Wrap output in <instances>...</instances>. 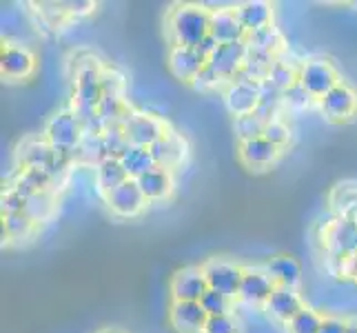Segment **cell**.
Returning <instances> with one entry per match:
<instances>
[{"instance_id": "6da1fadb", "label": "cell", "mask_w": 357, "mask_h": 333, "mask_svg": "<svg viewBox=\"0 0 357 333\" xmlns=\"http://www.w3.org/2000/svg\"><path fill=\"white\" fill-rule=\"evenodd\" d=\"M171 47H198L211 36V11L204 5H176L167 16Z\"/></svg>"}, {"instance_id": "7a4b0ae2", "label": "cell", "mask_w": 357, "mask_h": 333, "mask_svg": "<svg viewBox=\"0 0 357 333\" xmlns=\"http://www.w3.org/2000/svg\"><path fill=\"white\" fill-rule=\"evenodd\" d=\"M43 138L52 145L58 154L71 156L78 151V147L84 138V127L80 118L73 114L71 109H63L47 120Z\"/></svg>"}, {"instance_id": "3957f363", "label": "cell", "mask_w": 357, "mask_h": 333, "mask_svg": "<svg viewBox=\"0 0 357 333\" xmlns=\"http://www.w3.org/2000/svg\"><path fill=\"white\" fill-rule=\"evenodd\" d=\"M18 163L22 165V169H43L58 178L60 171H65L69 156L58 154L45 138H31L20 145Z\"/></svg>"}, {"instance_id": "277c9868", "label": "cell", "mask_w": 357, "mask_h": 333, "mask_svg": "<svg viewBox=\"0 0 357 333\" xmlns=\"http://www.w3.org/2000/svg\"><path fill=\"white\" fill-rule=\"evenodd\" d=\"M122 129H125L129 145L146 147V149L153 147L169 131V127L160 118L135 109H127V114L122 116Z\"/></svg>"}, {"instance_id": "5b68a950", "label": "cell", "mask_w": 357, "mask_h": 333, "mask_svg": "<svg viewBox=\"0 0 357 333\" xmlns=\"http://www.w3.org/2000/svg\"><path fill=\"white\" fill-rule=\"evenodd\" d=\"M202 271L208 289L225 293L231 300H238L242 278H244V267L227 260V258H211V260H206L202 265Z\"/></svg>"}, {"instance_id": "8992f818", "label": "cell", "mask_w": 357, "mask_h": 333, "mask_svg": "<svg viewBox=\"0 0 357 333\" xmlns=\"http://www.w3.org/2000/svg\"><path fill=\"white\" fill-rule=\"evenodd\" d=\"M298 82L313 98H317V101H319V98H324L333 87H337L342 80L337 76V69L331 65L328 60L313 58V60H306V63L300 67Z\"/></svg>"}, {"instance_id": "52a82bcc", "label": "cell", "mask_w": 357, "mask_h": 333, "mask_svg": "<svg viewBox=\"0 0 357 333\" xmlns=\"http://www.w3.org/2000/svg\"><path fill=\"white\" fill-rule=\"evenodd\" d=\"M206 291H208V285H206L202 265L182 267L169 280L171 300H176V302H200Z\"/></svg>"}, {"instance_id": "ba28073f", "label": "cell", "mask_w": 357, "mask_h": 333, "mask_svg": "<svg viewBox=\"0 0 357 333\" xmlns=\"http://www.w3.org/2000/svg\"><path fill=\"white\" fill-rule=\"evenodd\" d=\"M322 240L328 256L347 260V258L357 253V222L335 218L324 227Z\"/></svg>"}, {"instance_id": "9c48e42d", "label": "cell", "mask_w": 357, "mask_h": 333, "mask_svg": "<svg viewBox=\"0 0 357 333\" xmlns=\"http://www.w3.org/2000/svg\"><path fill=\"white\" fill-rule=\"evenodd\" d=\"M278 289V285L266 274L264 267H246L244 269V278H242V287L238 293V300L242 304L249 306H262L268 302V298L273 295V291Z\"/></svg>"}, {"instance_id": "30bf717a", "label": "cell", "mask_w": 357, "mask_h": 333, "mask_svg": "<svg viewBox=\"0 0 357 333\" xmlns=\"http://www.w3.org/2000/svg\"><path fill=\"white\" fill-rule=\"evenodd\" d=\"M319 109L331 122H347L357 114V91L347 82H340L324 98H319Z\"/></svg>"}, {"instance_id": "8fae6325", "label": "cell", "mask_w": 357, "mask_h": 333, "mask_svg": "<svg viewBox=\"0 0 357 333\" xmlns=\"http://www.w3.org/2000/svg\"><path fill=\"white\" fill-rule=\"evenodd\" d=\"M225 105L236 118L255 114L257 105H260V84L240 78L231 80L225 89Z\"/></svg>"}, {"instance_id": "7c38bea8", "label": "cell", "mask_w": 357, "mask_h": 333, "mask_svg": "<svg viewBox=\"0 0 357 333\" xmlns=\"http://www.w3.org/2000/svg\"><path fill=\"white\" fill-rule=\"evenodd\" d=\"M246 52H249V47H246V40L220 45L215 49V54L206 60V65L211 67L222 80L231 82V80H236L238 73L242 71L244 60H246Z\"/></svg>"}, {"instance_id": "4fadbf2b", "label": "cell", "mask_w": 357, "mask_h": 333, "mask_svg": "<svg viewBox=\"0 0 357 333\" xmlns=\"http://www.w3.org/2000/svg\"><path fill=\"white\" fill-rule=\"evenodd\" d=\"M105 202H107V207L112 209L116 216H120V218H133V216H138L142 212L149 200L144 198V193L140 189L138 180L129 178L125 184H120L118 189H114L112 193H107Z\"/></svg>"}, {"instance_id": "5bb4252c", "label": "cell", "mask_w": 357, "mask_h": 333, "mask_svg": "<svg viewBox=\"0 0 357 333\" xmlns=\"http://www.w3.org/2000/svg\"><path fill=\"white\" fill-rule=\"evenodd\" d=\"M206 60L195 47H171L167 56V67L171 76L182 82H193L198 78V73L204 69Z\"/></svg>"}, {"instance_id": "9a60e30c", "label": "cell", "mask_w": 357, "mask_h": 333, "mask_svg": "<svg viewBox=\"0 0 357 333\" xmlns=\"http://www.w3.org/2000/svg\"><path fill=\"white\" fill-rule=\"evenodd\" d=\"M208 316L200 302H176L169 304V325L176 333H202Z\"/></svg>"}, {"instance_id": "2e32d148", "label": "cell", "mask_w": 357, "mask_h": 333, "mask_svg": "<svg viewBox=\"0 0 357 333\" xmlns=\"http://www.w3.org/2000/svg\"><path fill=\"white\" fill-rule=\"evenodd\" d=\"M149 151L153 156L155 167L174 171L176 167H180L184 163V158H187V154H189V145L178 131L169 129L153 147H149Z\"/></svg>"}, {"instance_id": "e0dca14e", "label": "cell", "mask_w": 357, "mask_h": 333, "mask_svg": "<svg viewBox=\"0 0 357 333\" xmlns=\"http://www.w3.org/2000/svg\"><path fill=\"white\" fill-rule=\"evenodd\" d=\"M304 309V302L300 298L298 289H289V287H278L273 291V295L268 298V302L264 304V313L268 318H273L280 325H289L291 320L298 316Z\"/></svg>"}, {"instance_id": "ac0fdd59", "label": "cell", "mask_w": 357, "mask_h": 333, "mask_svg": "<svg viewBox=\"0 0 357 333\" xmlns=\"http://www.w3.org/2000/svg\"><path fill=\"white\" fill-rule=\"evenodd\" d=\"M280 151L282 149H278L273 142H268L262 135V138H253V140L240 142L238 156H240V163L244 167H249L253 171H264L280 158Z\"/></svg>"}, {"instance_id": "d6986e66", "label": "cell", "mask_w": 357, "mask_h": 333, "mask_svg": "<svg viewBox=\"0 0 357 333\" xmlns=\"http://www.w3.org/2000/svg\"><path fill=\"white\" fill-rule=\"evenodd\" d=\"M211 36L218 45L246 40V31L238 18L236 7H220L211 11Z\"/></svg>"}, {"instance_id": "ffe728a7", "label": "cell", "mask_w": 357, "mask_h": 333, "mask_svg": "<svg viewBox=\"0 0 357 333\" xmlns=\"http://www.w3.org/2000/svg\"><path fill=\"white\" fill-rule=\"evenodd\" d=\"M36 69V58L27 47L7 45L0 54V71L9 80H24L29 78Z\"/></svg>"}, {"instance_id": "44dd1931", "label": "cell", "mask_w": 357, "mask_h": 333, "mask_svg": "<svg viewBox=\"0 0 357 333\" xmlns=\"http://www.w3.org/2000/svg\"><path fill=\"white\" fill-rule=\"evenodd\" d=\"M266 274L273 278L278 287H289V289H298L302 282V267L295 260L293 256L287 253H278L273 258H268V262L264 265Z\"/></svg>"}, {"instance_id": "7402d4cb", "label": "cell", "mask_w": 357, "mask_h": 333, "mask_svg": "<svg viewBox=\"0 0 357 333\" xmlns=\"http://www.w3.org/2000/svg\"><path fill=\"white\" fill-rule=\"evenodd\" d=\"M238 18L242 22V27L246 31V36L253 31H260L271 27L273 22V5L264 3V0H246V3L236 5Z\"/></svg>"}, {"instance_id": "603a6c76", "label": "cell", "mask_w": 357, "mask_h": 333, "mask_svg": "<svg viewBox=\"0 0 357 333\" xmlns=\"http://www.w3.org/2000/svg\"><path fill=\"white\" fill-rule=\"evenodd\" d=\"M138 184L144 193V198L149 202L165 200L174 191V174L169 169L153 167L151 171H146L142 178H138Z\"/></svg>"}, {"instance_id": "cb8c5ba5", "label": "cell", "mask_w": 357, "mask_h": 333, "mask_svg": "<svg viewBox=\"0 0 357 333\" xmlns=\"http://www.w3.org/2000/svg\"><path fill=\"white\" fill-rule=\"evenodd\" d=\"M129 180L125 167L120 165L118 158H105L100 165L96 167V187L100 189L105 195L118 189L120 184H125Z\"/></svg>"}, {"instance_id": "d4e9b609", "label": "cell", "mask_w": 357, "mask_h": 333, "mask_svg": "<svg viewBox=\"0 0 357 333\" xmlns=\"http://www.w3.org/2000/svg\"><path fill=\"white\" fill-rule=\"evenodd\" d=\"M118 160H120V165L125 167L127 176L131 180L142 178L146 171H151L155 167L151 151L146 149V147H135V145H129L127 149L122 151V156Z\"/></svg>"}, {"instance_id": "484cf974", "label": "cell", "mask_w": 357, "mask_h": 333, "mask_svg": "<svg viewBox=\"0 0 357 333\" xmlns=\"http://www.w3.org/2000/svg\"><path fill=\"white\" fill-rule=\"evenodd\" d=\"M331 207H333L335 218L357 222V187L355 184H340L331 193Z\"/></svg>"}, {"instance_id": "4316f807", "label": "cell", "mask_w": 357, "mask_h": 333, "mask_svg": "<svg viewBox=\"0 0 357 333\" xmlns=\"http://www.w3.org/2000/svg\"><path fill=\"white\" fill-rule=\"evenodd\" d=\"M54 212H56V195L52 189L36 191L33 195H29L27 202H24V216H27L33 225H38V222H45L47 218H52Z\"/></svg>"}, {"instance_id": "83f0119b", "label": "cell", "mask_w": 357, "mask_h": 333, "mask_svg": "<svg viewBox=\"0 0 357 333\" xmlns=\"http://www.w3.org/2000/svg\"><path fill=\"white\" fill-rule=\"evenodd\" d=\"M246 47L271 54V56H278L280 49L284 47V40H282V34L278 31V27L271 24V27H266V29L253 31V34L246 36Z\"/></svg>"}, {"instance_id": "f1b7e54d", "label": "cell", "mask_w": 357, "mask_h": 333, "mask_svg": "<svg viewBox=\"0 0 357 333\" xmlns=\"http://www.w3.org/2000/svg\"><path fill=\"white\" fill-rule=\"evenodd\" d=\"M100 138H102V149L107 158H120L122 151L129 147L125 129H122V120L114 122V125H107L105 131L100 133Z\"/></svg>"}, {"instance_id": "f546056e", "label": "cell", "mask_w": 357, "mask_h": 333, "mask_svg": "<svg viewBox=\"0 0 357 333\" xmlns=\"http://www.w3.org/2000/svg\"><path fill=\"white\" fill-rule=\"evenodd\" d=\"M268 122L264 118H260L257 114H246L233 120V129H236L240 142L244 140H253V138H262L264 129H266Z\"/></svg>"}, {"instance_id": "4dcf8cb0", "label": "cell", "mask_w": 357, "mask_h": 333, "mask_svg": "<svg viewBox=\"0 0 357 333\" xmlns=\"http://www.w3.org/2000/svg\"><path fill=\"white\" fill-rule=\"evenodd\" d=\"M33 231V222L24 214H11L3 216V236L7 240H24L29 238Z\"/></svg>"}, {"instance_id": "1f68e13d", "label": "cell", "mask_w": 357, "mask_h": 333, "mask_svg": "<svg viewBox=\"0 0 357 333\" xmlns=\"http://www.w3.org/2000/svg\"><path fill=\"white\" fill-rule=\"evenodd\" d=\"M319 325H322V316L315 309H311V306H304L287 325V333H317Z\"/></svg>"}, {"instance_id": "d6a6232c", "label": "cell", "mask_w": 357, "mask_h": 333, "mask_svg": "<svg viewBox=\"0 0 357 333\" xmlns=\"http://www.w3.org/2000/svg\"><path fill=\"white\" fill-rule=\"evenodd\" d=\"M200 304H202V309L206 311L208 318H215V316H227V313H231L233 300L229 298V295H225V293L208 289V291L202 295Z\"/></svg>"}, {"instance_id": "836d02e7", "label": "cell", "mask_w": 357, "mask_h": 333, "mask_svg": "<svg viewBox=\"0 0 357 333\" xmlns=\"http://www.w3.org/2000/svg\"><path fill=\"white\" fill-rule=\"evenodd\" d=\"M298 76H300V71L291 69L287 63H280V60H275V65H273V69H271V76H268L266 82H271L280 91H287V89L293 87L295 82H298Z\"/></svg>"}, {"instance_id": "e575fe53", "label": "cell", "mask_w": 357, "mask_h": 333, "mask_svg": "<svg viewBox=\"0 0 357 333\" xmlns=\"http://www.w3.org/2000/svg\"><path fill=\"white\" fill-rule=\"evenodd\" d=\"M202 333H242V325L233 313L215 316V318H208Z\"/></svg>"}, {"instance_id": "d590c367", "label": "cell", "mask_w": 357, "mask_h": 333, "mask_svg": "<svg viewBox=\"0 0 357 333\" xmlns=\"http://www.w3.org/2000/svg\"><path fill=\"white\" fill-rule=\"evenodd\" d=\"M264 138L268 142H273L278 149H282V147H287L291 142V129H289V125L284 120H280V118L271 120L266 125V129H264Z\"/></svg>"}, {"instance_id": "8d00e7d4", "label": "cell", "mask_w": 357, "mask_h": 333, "mask_svg": "<svg viewBox=\"0 0 357 333\" xmlns=\"http://www.w3.org/2000/svg\"><path fill=\"white\" fill-rule=\"evenodd\" d=\"M225 84H229V82L220 78L218 73L211 67H208V65H204V69L198 73V78L191 82V87L198 89V91H215L220 87H225Z\"/></svg>"}, {"instance_id": "74e56055", "label": "cell", "mask_w": 357, "mask_h": 333, "mask_svg": "<svg viewBox=\"0 0 357 333\" xmlns=\"http://www.w3.org/2000/svg\"><path fill=\"white\" fill-rule=\"evenodd\" d=\"M311 103H313V96L306 91L300 82H295L291 89L284 91V105L291 109H306V107H311Z\"/></svg>"}, {"instance_id": "f35d334b", "label": "cell", "mask_w": 357, "mask_h": 333, "mask_svg": "<svg viewBox=\"0 0 357 333\" xmlns=\"http://www.w3.org/2000/svg\"><path fill=\"white\" fill-rule=\"evenodd\" d=\"M102 91L112 96H125V78L114 69L102 71Z\"/></svg>"}, {"instance_id": "ab89813d", "label": "cell", "mask_w": 357, "mask_h": 333, "mask_svg": "<svg viewBox=\"0 0 357 333\" xmlns=\"http://www.w3.org/2000/svg\"><path fill=\"white\" fill-rule=\"evenodd\" d=\"M24 200L18 191H14L11 187H7V191L3 193V216H11V214H24Z\"/></svg>"}, {"instance_id": "60d3db41", "label": "cell", "mask_w": 357, "mask_h": 333, "mask_svg": "<svg viewBox=\"0 0 357 333\" xmlns=\"http://www.w3.org/2000/svg\"><path fill=\"white\" fill-rule=\"evenodd\" d=\"M347 325H349V320L326 316V318H322V325H319L317 333H347Z\"/></svg>"}, {"instance_id": "b9f144b4", "label": "cell", "mask_w": 357, "mask_h": 333, "mask_svg": "<svg viewBox=\"0 0 357 333\" xmlns=\"http://www.w3.org/2000/svg\"><path fill=\"white\" fill-rule=\"evenodd\" d=\"M20 27V11L14 7H3V34H11Z\"/></svg>"}, {"instance_id": "7bdbcfd3", "label": "cell", "mask_w": 357, "mask_h": 333, "mask_svg": "<svg viewBox=\"0 0 357 333\" xmlns=\"http://www.w3.org/2000/svg\"><path fill=\"white\" fill-rule=\"evenodd\" d=\"M65 9V14L67 16H84V14H91V11L96 9L93 3H89V0H82V3H60Z\"/></svg>"}, {"instance_id": "ee69618b", "label": "cell", "mask_w": 357, "mask_h": 333, "mask_svg": "<svg viewBox=\"0 0 357 333\" xmlns=\"http://www.w3.org/2000/svg\"><path fill=\"white\" fill-rule=\"evenodd\" d=\"M220 45H218V40L213 38V36H206V38L198 45V47H195V49H198V52L202 54V58L204 60H208V58H211L213 54H215V49H218Z\"/></svg>"}, {"instance_id": "f6af8a7d", "label": "cell", "mask_w": 357, "mask_h": 333, "mask_svg": "<svg viewBox=\"0 0 357 333\" xmlns=\"http://www.w3.org/2000/svg\"><path fill=\"white\" fill-rule=\"evenodd\" d=\"M347 278H351V280L357 282V253L351 256L349 260H347Z\"/></svg>"}, {"instance_id": "bcb514c9", "label": "cell", "mask_w": 357, "mask_h": 333, "mask_svg": "<svg viewBox=\"0 0 357 333\" xmlns=\"http://www.w3.org/2000/svg\"><path fill=\"white\" fill-rule=\"evenodd\" d=\"M347 333H357V320H349V325H347Z\"/></svg>"}, {"instance_id": "7dc6e473", "label": "cell", "mask_w": 357, "mask_h": 333, "mask_svg": "<svg viewBox=\"0 0 357 333\" xmlns=\"http://www.w3.org/2000/svg\"><path fill=\"white\" fill-rule=\"evenodd\" d=\"M100 333H118V331H100Z\"/></svg>"}]
</instances>
